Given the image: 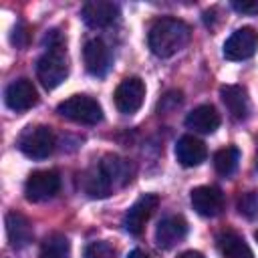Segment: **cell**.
<instances>
[{
    "instance_id": "6da1fadb",
    "label": "cell",
    "mask_w": 258,
    "mask_h": 258,
    "mask_svg": "<svg viewBox=\"0 0 258 258\" xmlns=\"http://www.w3.org/2000/svg\"><path fill=\"white\" fill-rule=\"evenodd\" d=\"M129 163L117 155H105L83 177V189L91 198H107L115 187L129 181Z\"/></svg>"
},
{
    "instance_id": "7a4b0ae2",
    "label": "cell",
    "mask_w": 258,
    "mask_h": 258,
    "mask_svg": "<svg viewBox=\"0 0 258 258\" xmlns=\"http://www.w3.org/2000/svg\"><path fill=\"white\" fill-rule=\"evenodd\" d=\"M189 38H191L189 24L179 18H171V16L157 18L151 24L149 34H147L149 48L159 58H169L177 54L181 48H185Z\"/></svg>"
},
{
    "instance_id": "3957f363",
    "label": "cell",
    "mask_w": 258,
    "mask_h": 258,
    "mask_svg": "<svg viewBox=\"0 0 258 258\" xmlns=\"http://www.w3.org/2000/svg\"><path fill=\"white\" fill-rule=\"evenodd\" d=\"M48 48L36 62V77L44 89H56L67 77H69V56L64 48L62 36L52 30L50 38L46 36Z\"/></svg>"
},
{
    "instance_id": "277c9868",
    "label": "cell",
    "mask_w": 258,
    "mask_h": 258,
    "mask_svg": "<svg viewBox=\"0 0 258 258\" xmlns=\"http://www.w3.org/2000/svg\"><path fill=\"white\" fill-rule=\"evenodd\" d=\"M56 111L64 119H71V121L83 123V125H97L103 119L101 105L93 97H87V95H73V97L64 99L62 103H58Z\"/></svg>"
},
{
    "instance_id": "5b68a950",
    "label": "cell",
    "mask_w": 258,
    "mask_h": 258,
    "mask_svg": "<svg viewBox=\"0 0 258 258\" xmlns=\"http://www.w3.org/2000/svg\"><path fill=\"white\" fill-rule=\"evenodd\" d=\"M18 147L30 159H44L54 149V133L48 125H30L22 131Z\"/></svg>"
},
{
    "instance_id": "8992f818",
    "label": "cell",
    "mask_w": 258,
    "mask_h": 258,
    "mask_svg": "<svg viewBox=\"0 0 258 258\" xmlns=\"http://www.w3.org/2000/svg\"><path fill=\"white\" fill-rule=\"evenodd\" d=\"M60 189V175L56 169L32 171L24 183V196L28 202H46Z\"/></svg>"
},
{
    "instance_id": "52a82bcc",
    "label": "cell",
    "mask_w": 258,
    "mask_h": 258,
    "mask_svg": "<svg viewBox=\"0 0 258 258\" xmlns=\"http://www.w3.org/2000/svg\"><path fill=\"white\" fill-rule=\"evenodd\" d=\"M145 99V83L139 77H127L115 89V107L123 115H133L141 109Z\"/></svg>"
},
{
    "instance_id": "ba28073f",
    "label": "cell",
    "mask_w": 258,
    "mask_h": 258,
    "mask_svg": "<svg viewBox=\"0 0 258 258\" xmlns=\"http://www.w3.org/2000/svg\"><path fill=\"white\" fill-rule=\"evenodd\" d=\"M258 48V32L252 26H242L230 34L224 42V56L228 60H246L254 56Z\"/></svg>"
},
{
    "instance_id": "9c48e42d",
    "label": "cell",
    "mask_w": 258,
    "mask_h": 258,
    "mask_svg": "<svg viewBox=\"0 0 258 258\" xmlns=\"http://www.w3.org/2000/svg\"><path fill=\"white\" fill-rule=\"evenodd\" d=\"M157 206H159V198H157L155 194H145V196H141V198L127 210V214H125V218H123L125 230H127L129 234H133V236H139V234L143 232L145 224L149 222V218L153 216V212L157 210Z\"/></svg>"
},
{
    "instance_id": "30bf717a",
    "label": "cell",
    "mask_w": 258,
    "mask_h": 258,
    "mask_svg": "<svg viewBox=\"0 0 258 258\" xmlns=\"http://www.w3.org/2000/svg\"><path fill=\"white\" fill-rule=\"evenodd\" d=\"M4 101H6L8 109H12L16 113H22V111L32 109L38 103V93H36L34 85L28 79H16L6 87Z\"/></svg>"
},
{
    "instance_id": "8fae6325",
    "label": "cell",
    "mask_w": 258,
    "mask_h": 258,
    "mask_svg": "<svg viewBox=\"0 0 258 258\" xmlns=\"http://www.w3.org/2000/svg\"><path fill=\"white\" fill-rule=\"evenodd\" d=\"M194 210L204 218H214L224 210V194L214 185L194 187L189 194Z\"/></svg>"
},
{
    "instance_id": "7c38bea8",
    "label": "cell",
    "mask_w": 258,
    "mask_h": 258,
    "mask_svg": "<svg viewBox=\"0 0 258 258\" xmlns=\"http://www.w3.org/2000/svg\"><path fill=\"white\" fill-rule=\"evenodd\" d=\"M83 60L87 71L93 77H105L111 67V52L109 46L101 38H91L83 46Z\"/></svg>"
},
{
    "instance_id": "4fadbf2b",
    "label": "cell",
    "mask_w": 258,
    "mask_h": 258,
    "mask_svg": "<svg viewBox=\"0 0 258 258\" xmlns=\"http://www.w3.org/2000/svg\"><path fill=\"white\" fill-rule=\"evenodd\" d=\"M83 20L91 28H105L111 26L119 16V6L107 0H91L83 6Z\"/></svg>"
},
{
    "instance_id": "5bb4252c",
    "label": "cell",
    "mask_w": 258,
    "mask_h": 258,
    "mask_svg": "<svg viewBox=\"0 0 258 258\" xmlns=\"http://www.w3.org/2000/svg\"><path fill=\"white\" fill-rule=\"evenodd\" d=\"M187 234V222L181 216H165L155 228V242L159 248H173L177 246Z\"/></svg>"
},
{
    "instance_id": "9a60e30c",
    "label": "cell",
    "mask_w": 258,
    "mask_h": 258,
    "mask_svg": "<svg viewBox=\"0 0 258 258\" xmlns=\"http://www.w3.org/2000/svg\"><path fill=\"white\" fill-rule=\"evenodd\" d=\"M220 95H222V101H224L228 113L234 119H238V121L248 119V115H250V97H248V91L242 85H224L220 89Z\"/></svg>"
},
{
    "instance_id": "2e32d148",
    "label": "cell",
    "mask_w": 258,
    "mask_h": 258,
    "mask_svg": "<svg viewBox=\"0 0 258 258\" xmlns=\"http://www.w3.org/2000/svg\"><path fill=\"white\" fill-rule=\"evenodd\" d=\"M4 224H6L8 242H10L12 248L20 250V248H24V246H28L32 242V226H30L28 218L22 216L20 212H16V210L8 212Z\"/></svg>"
},
{
    "instance_id": "e0dca14e",
    "label": "cell",
    "mask_w": 258,
    "mask_h": 258,
    "mask_svg": "<svg viewBox=\"0 0 258 258\" xmlns=\"http://www.w3.org/2000/svg\"><path fill=\"white\" fill-rule=\"evenodd\" d=\"M175 157L183 167H196L202 161H206L208 149L202 139H198L194 135H183V137H179V141L175 145Z\"/></svg>"
},
{
    "instance_id": "ac0fdd59",
    "label": "cell",
    "mask_w": 258,
    "mask_h": 258,
    "mask_svg": "<svg viewBox=\"0 0 258 258\" xmlns=\"http://www.w3.org/2000/svg\"><path fill=\"white\" fill-rule=\"evenodd\" d=\"M185 125L198 133H214L220 127V113L214 105H198L187 113Z\"/></svg>"
},
{
    "instance_id": "d6986e66",
    "label": "cell",
    "mask_w": 258,
    "mask_h": 258,
    "mask_svg": "<svg viewBox=\"0 0 258 258\" xmlns=\"http://www.w3.org/2000/svg\"><path fill=\"white\" fill-rule=\"evenodd\" d=\"M218 248L222 258H254L250 246L234 230H222L218 234Z\"/></svg>"
},
{
    "instance_id": "ffe728a7",
    "label": "cell",
    "mask_w": 258,
    "mask_h": 258,
    "mask_svg": "<svg viewBox=\"0 0 258 258\" xmlns=\"http://www.w3.org/2000/svg\"><path fill=\"white\" fill-rule=\"evenodd\" d=\"M38 258H71V242L64 234H48L42 244H40V252Z\"/></svg>"
},
{
    "instance_id": "44dd1931",
    "label": "cell",
    "mask_w": 258,
    "mask_h": 258,
    "mask_svg": "<svg viewBox=\"0 0 258 258\" xmlns=\"http://www.w3.org/2000/svg\"><path fill=\"white\" fill-rule=\"evenodd\" d=\"M238 161H240V151H238V147H234V145L222 147V149H218L216 155H214V167H216V171H218L220 175H226V177L236 171Z\"/></svg>"
},
{
    "instance_id": "7402d4cb",
    "label": "cell",
    "mask_w": 258,
    "mask_h": 258,
    "mask_svg": "<svg viewBox=\"0 0 258 258\" xmlns=\"http://www.w3.org/2000/svg\"><path fill=\"white\" fill-rule=\"evenodd\" d=\"M83 258H115V248L105 240H97L87 244Z\"/></svg>"
},
{
    "instance_id": "603a6c76",
    "label": "cell",
    "mask_w": 258,
    "mask_h": 258,
    "mask_svg": "<svg viewBox=\"0 0 258 258\" xmlns=\"http://www.w3.org/2000/svg\"><path fill=\"white\" fill-rule=\"evenodd\" d=\"M238 210H240V214H244L246 218H256V216H258V189L246 191V194L238 200Z\"/></svg>"
},
{
    "instance_id": "cb8c5ba5",
    "label": "cell",
    "mask_w": 258,
    "mask_h": 258,
    "mask_svg": "<svg viewBox=\"0 0 258 258\" xmlns=\"http://www.w3.org/2000/svg\"><path fill=\"white\" fill-rule=\"evenodd\" d=\"M12 42H14L16 46H22V42H24V46L28 44V28H26L24 24H18V26L14 28V34H12Z\"/></svg>"
},
{
    "instance_id": "d4e9b609",
    "label": "cell",
    "mask_w": 258,
    "mask_h": 258,
    "mask_svg": "<svg viewBox=\"0 0 258 258\" xmlns=\"http://www.w3.org/2000/svg\"><path fill=\"white\" fill-rule=\"evenodd\" d=\"M234 10L242 14H256L258 12V2H234Z\"/></svg>"
},
{
    "instance_id": "484cf974",
    "label": "cell",
    "mask_w": 258,
    "mask_h": 258,
    "mask_svg": "<svg viewBox=\"0 0 258 258\" xmlns=\"http://www.w3.org/2000/svg\"><path fill=\"white\" fill-rule=\"evenodd\" d=\"M177 258H206L202 252H198V250H185V252H181Z\"/></svg>"
},
{
    "instance_id": "4316f807",
    "label": "cell",
    "mask_w": 258,
    "mask_h": 258,
    "mask_svg": "<svg viewBox=\"0 0 258 258\" xmlns=\"http://www.w3.org/2000/svg\"><path fill=\"white\" fill-rule=\"evenodd\" d=\"M127 258H151L149 254H145L143 250H133V252H129V256Z\"/></svg>"
},
{
    "instance_id": "83f0119b",
    "label": "cell",
    "mask_w": 258,
    "mask_h": 258,
    "mask_svg": "<svg viewBox=\"0 0 258 258\" xmlns=\"http://www.w3.org/2000/svg\"><path fill=\"white\" fill-rule=\"evenodd\" d=\"M256 167H258V139H256Z\"/></svg>"
},
{
    "instance_id": "f1b7e54d",
    "label": "cell",
    "mask_w": 258,
    "mask_h": 258,
    "mask_svg": "<svg viewBox=\"0 0 258 258\" xmlns=\"http://www.w3.org/2000/svg\"><path fill=\"white\" fill-rule=\"evenodd\" d=\"M254 238H256V242H258V230H256V232H254Z\"/></svg>"
}]
</instances>
